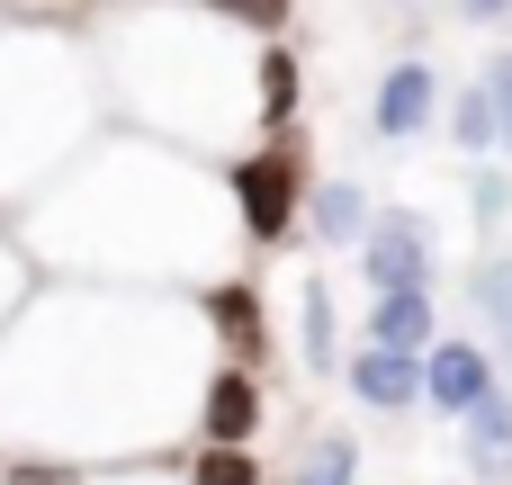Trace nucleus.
I'll list each match as a JSON object with an SVG mask.
<instances>
[{
  "instance_id": "f257e3e1",
  "label": "nucleus",
  "mask_w": 512,
  "mask_h": 485,
  "mask_svg": "<svg viewBox=\"0 0 512 485\" xmlns=\"http://www.w3.org/2000/svg\"><path fill=\"white\" fill-rule=\"evenodd\" d=\"M216 342L198 297L36 288L0 324V459L144 468L198 432Z\"/></svg>"
},
{
  "instance_id": "f03ea898",
  "label": "nucleus",
  "mask_w": 512,
  "mask_h": 485,
  "mask_svg": "<svg viewBox=\"0 0 512 485\" xmlns=\"http://www.w3.org/2000/svg\"><path fill=\"white\" fill-rule=\"evenodd\" d=\"M234 198L198 153L99 135L54 189L18 207L27 270H63L72 288H126V297H207L225 279Z\"/></svg>"
},
{
  "instance_id": "7ed1b4c3",
  "label": "nucleus",
  "mask_w": 512,
  "mask_h": 485,
  "mask_svg": "<svg viewBox=\"0 0 512 485\" xmlns=\"http://www.w3.org/2000/svg\"><path fill=\"white\" fill-rule=\"evenodd\" d=\"M90 72H99V99L144 126V144L216 153L234 135H261L252 126V54L198 0H126V9H108L90 27Z\"/></svg>"
},
{
  "instance_id": "20e7f679",
  "label": "nucleus",
  "mask_w": 512,
  "mask_h": 485,
  "mask_svg": "<svg viewBox=\"0 0 512 485\" xmlns=\"http://www.w3.org/2000/svg\"><path fill=\"white\" fill-rule=\"evenodd\" d=\"M90 36L54 18H0V207H27L99 144Z\"/></svg>"
},
{
  "instance_id": "39448f33",
  "label": "nucleus",
  "mask_w": 512,
  "mask_h": 485,
  "mask_svg": "<svg viewBox=\"0 0 512 485\" xmlns=\"http://www.w3.org/2000/svg\"><path fill=\"white\" fill-rule=\"evenodd\" d=\"M225 198H234V225L252 252H279L288 234H306V198H315V144L306 126L288 135H261L252 153L225 162Z\"/></svg>"
},
{
  "instance_id": "423d86ee",
  "label": "nucleus",
  "mask_w": 512,
  "mask_h": 485,
  "mask_svg": "<svg viewBox=\"0 0 512 485\" xmlns=\"http://www.w3.org/2000/svg\"><path fill=\"white\" fill-rule=\"evenodd\" d=\"M432 270H441L432 216L423 207H378L369 234H360V279L378 297H432Z\"/></svg>"
},
{
  "instance_id": "0eeeda50",
  "label": "nucleus",
  "mask_w": 512,
  "mask_h": 485,
  "mask_svg": "<svg viewBox=\"0 0 512 485\" xmlns=\"http://www.w3.org/2000/svg\"><path fill=\"white\" fill-rule=\"evenodd\" d=\"M198 324H207L216 360H234V369H261V360H270V306H261V288H252L243 270H225V279L198 297Z\"/></svg>"
},
{
  "instance_id": "6e6552de",
  "label": "nucleus",
  "mask_w": 512,
  "mask_h": 485,
  "mask_svg": "<svg viewBox=\"0 0 512 485\" xmlns=\"http://www.w3.org/2000/svg\"><path fill=\"white\" fill-rule=\"evenodd\" d=\"M432 117H441V72H432L423 54L387 63V72H378V99H369V126H378L387 144H414V135H432Z\"/></svg>"
},
{
  "instance_id": "1a4fd4ad",
  "label": "nucleus",
  "mask_w": 512,
  "mask_h": 485,
  "mask_svg": "<svg viewBox=\"0 0 512 485\" xmlns=\"http://www.w3.org/2000/svg\"><path fill=\"white\" fill-rule=\"evenodd\" d=\"M189 441L252 450V441H261V378H252V369H234V360H216V369H207V387H198V432H189Z\"/></svg>"
},
{
  "instance_id": "9d476101",
  "label": "nucleus",
  "mask_w": 512,
  "mask_h": 485,
  "mask_svg": "<svg viewBox=\"0 0 512 485\" xmlns=\"http://www.w3.org/2000/svg\"><path fill=\"white\" fill-rule=\"evenodd\" d=\"M486 396H495V351L486 342H432L423 351V405L432 414H459L468 423Z\"/></svg>"
},
{
  "instance_id": "9b49d317",
  "label": "nucleus",
  "mask_w": 512,
  "mask_h": 485,
  "mask_svg": "<svg viewBox=\"0 0 512 485\" xmlns=\"http://www.w3.org/2000/svg\"><path fill=\"white\" fill-rule=\"evenodd\" d=\"M306 108V63L297 45H252V126L261 135H288Z\"/></svg>"
},
{
  "instance_id": "f8f14e48",
  "label": "nucleus",
  "mask_w": 512,
  "mask_h": 485,
  "mask_svg": "<svg viewBox=\"0 0 512 485\" xmlns=\"http://www.w3.org/2000/svg\"><path fill=\"white\" fill-rule=\"evenodd\" d=\"M342 378H351V396L369 405V414H405V405H423V360H405V351H351L342 360Z\"/></svg>"
},
{
  "instance_id": "ddd939ff",
  "label": "nucleus",
  "mask_w": 512,
  "mask_h": 485,
  "mask_svg": "<svg viewBox=\"0 0 512 485\" xmlns=\"http://www.w3.org/2000/svg\"><path fill=\"white\" fill-rule=\"evenodd\" d=\"M369 189L360 180H315V198H306V234L324 243V252H360V234H369Z\"/></svg>"
},
{
  "instance_id": "4468645a",
  "label": "nucleus",
  "mask_w": 512,
  "mask_h": 485,
  "mask_svg": "<svg viewBox=\"0 0 512 485\" xmlns=\"http://www.w3.org/2000/svg\"><path fill=\"white\" fill-rule=\"evenodd\" d=\"M459 459H468V477H477V485H512V387H495V396L468 414Z\"/></svg>"
},
{
  "instance_id": "2eb2a0df",
  "label": "nucleus",
  "mask_w": 512,
  "mask_h": 485,
  "mask_svg": "<svg viewBox=\"0 0 512 485\" xmlns=\"http://www.w3.org/2000/svg\"><path fill=\"white\" fill-rule=\"evenodd\" d=\"M360 342H369V351H405V360H423V351L441 342V333H432V297H378Z\"/></svg>"
},
{
  "instance_id": "dca6fc26",
  "label": "nucleus",
  "mask_w": 512,
  "mask_h": 485,
  "mask_svg": "<svg viewBox=\"0 0 512 485\" xmlns=\"http://www.w3.org/2000/svg\"><path fill=\"white\" fill-rule=\"evenodd\" d=\"M468 297H477L486 351H504V369H512V252H486V261L468 270Z\"/></svg>"
},
{
  "instance_id": "f3484780",
  "label": "nucleus",
  "mask_w": 512,
  "mask_h": 485,
  "mask_svg": "<svg viewBox=\"0 0 512 485\" xmlns=\"http://www.w3.org/2000/svg\"><path fill=\"white\" fill-rule=\"evenodd\" d=\"M297 351H306V369L324 378V369H342V342H333V288L324 279H306L297 288Z\"/></svg>"
},
{
  "instance_id": "a211bd4d",
  "label": "nucleus",
  "mask_w": 512,
  "mask_h": 485,
  "mask_svg": "<svg viewBox=\"0 0 512 485\" xmlns=\"http://www.w3.org/2000/svg\"><path fill=\"white\" fill-rule=\"evenodd\" d=\"M288 485H360V441H351V432H315V441L297 450Z\"/></svg>"
},
{
  "instance_id": "6ab92c4d",
  "label": "nucleus",
  "mask_w": 512,
  "mask_h": 485,
  "mask_svg": "<svg viewBox=\"0 0 512 485\" xmlns=\"http://www.w3.org/2000/svg\"><path fill=\"white\" fill-rule=\"evenodd\" d=\"M207 18H225L234 36H261V45H288V18H297V0H198Z\"/></svg>"
},
{
  "instance_id": "aec40b11",
  "label": "nucleus",
  "mask_w": 512,
  "mask_h": 485,
  "mask_svg": "<svg viewBox=\"0 0 512 485\" xmlns=\"http://www.w3.org/2000/svg\"><path fill=\"white\" fill-rule=\"evenodd\" d=\"M180 485H270V477H261V459H252V450L189 441V459H180Z\"/></svg>"
},
{
  "instance_id": "412c9836",
  "label": "nucleus",
  "mask_w": 512,
  "mask_h": 485,
  "mask_svg": "<svg viewBox=\"0 0 512 485\" xmlns=\"http://www.w3.org/2000/svg\"><path fill=\"white\" fill-rule=\"evenodd\" d=\"M450 135H459L468 153H495V108H486V90H459V99H450Z\"/></svg>"
},
{
  "instance_id": "4be33fe9",
  "label": "nucleus",
  "mask_w": 512,
  "mask_h": 485,
  "mask_svg": "<svg viewBox=\"0 0 512 485\" xmlns=\"http://www.w3.org/2000/svg\"><path fill=\"white\" fill-rule=\"evenodd\" d=\"M477 90H486V108H495V153L512 162V54L486 63V81H477Z\"/></svg>"
},
{
  "instance_id": "5701e85b",
  "label": "nucleus",
  "mask_w": 512,
  "mask_h": 485,
  "mask_svg": "<svg viewBox=\"0 0 512 485\" xmlns=\"http://www.w3.org/2000/svg\"><path fill=\"white\" fill-rule=\"evenodd\" d=\"M27 279H36V270H27V252H18V234H0V324H9V315H18V306L36 297Z\"/></svg>"
},
{
  "instance_id": "b1692460",
  "label": "nucleus",
  "mask_w": 512,
  "mask_h": 485,
  "mask_svg": "<svg viewBox=\"0 0 512 485\" xmlns=\"http://www.w3.org/2000/svg\"><path fill=\"white\" fill-rule=\"evenodd\" d=\"M468 207H477V225H504V216H512V171H477Z\"/></svg>"
},
{
  "instance_id": "393cba45",
  "label": "nucleus",
  "mask_w": 512,
  "mask_h": 485,
  "mask_svg": "<svg viewBox=\"0 0 512 485\" xmlns=\"http://www.w3.org/2000/svg\"><path fill=\"white\" fill-rule=\"evenodd\" d=\"M72 485H180L171 468H81Z\"/></svg>"
},
{
  "instance_id": "a878e982",
  "label": "nucleus",
  "mask_w": 512,
  "mask_h": 485,
  "mask_svg": "<svg viewBox=\"0 0 512 485\" xmlns=\"http://www.w3.org/2000/svg\"><path fill=\"white\" fill-rule=\"evenodd\" d=\"M9 18H63V9H81V0H0Z\"/></svg>"
},
{
  "instance_id": "bb28decb",
  "label": "nucleus",
  "mask_w": 512,
  "mask_h": 485,
  "mask_svg": "<svg viewBox=\"0 0 512 485\" xmlns=\"http://www.w3.org/2000/svg\"><path fill=\"white\" fill-rule=\"evenodd\" d=\"M468 18H512V0H468Z\"/></svg>"
}]
</instances>
